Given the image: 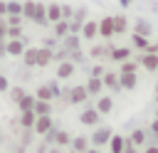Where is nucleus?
<instances>
[{"instance_id":"1","label":"nucleus","mask_w":158,"mask_h":153,"mask_svg":"<svg viewBox=\"0 0 158 153\" xmlns=\"http://www.w3.org/2000/svg\"><path fill=\"white\" fill-rule=\"evenodd\" d=\"M96 35H101L104 39H111L114 37V15H106V17H101L99 22H96Z\"/></svg>"},{"instance_id":"2","label":"nucleus","mask_w":158,"mask_h":153,"mask_svg":"<svg viewBox=\"0 0 158 153\" xmlns=\"http://www.w3.org/2000/svg\"><path fill=\"white\" fill-rule=\"evenodd\" d=\"M22 52H25V42H22V37H20V39H7V42H5V54L20 57Z\"/></svg>"},{"instance_id":"3","label":"nucleus","mask_w":158,"mask_h":153,"mask_svg":"<svg viewBox=\"0 0 158 153\" xmlns=\"http://www.w3.org/2000/svg\"><path fill=\"white\" fill-rule=\"evenodd\" d=\"M141 67H146L148 72L158 69V52H143L141 54Z\"/></svg>"},{"instance_id":"4","label":"nucleus","mask_w":158,"mask_h":153,"mask_svg":"<svg viewBox=\"0 0 158 153\" xmlns=\"http://www.w3.org/2000/svg\"><path fill=\"white\" fill-rule=\"evenodd\" d=\"M136 81V72H118V89H133Z\"/></svg>"},{"instance_id":"5","label":"nucleus","mask_w":158,"mask_h":153,"mask_svg":"<svg viewBox=\"0 0 158 153\" xmlns=\"http://www.w3.org/2000/svg\"><path fill=\"white\" fill-rule=\"evenodd\" d=\"M32 128H35L37 133H47V131L52 128V118H49V114L35 116V123H32Z\"/></svg>"},{"instance_id":"6","label":"nucleus","mask_w":158,"mask_h":153,"mask_svg":"<svg viewBox=\"0 0 158 153\" xmlns=\"http://www.w3.org/2000/svg\"><path fill=\"white\" fill-rule=\"evenodd\" d=\"M133 32H136V35H143V37H151V32H153V25H151L146 17H138V20L133 22Z\"/></svg>"},{"instance_id":"7","label":"nucleus","mask_w":158,"mask_h":153,"mask_svg":"<svg viewBox=\"0 0 158 153\" xmlns=\"http://www.w3.org/2000/svg\"><path fill=\"white\" fill-rule=\"evenodd\" d=\"M44 15H47V22H57V20H62L59 2H44Z\"/></svg>"},{"instance_id":"8","label":"nucleus","mask_w":158,"mask_h":153,"mask_svg":"<svg viewBox=\"0 0 158 153\" xmlns=\"http://www.w3.org/2000/svg\"><path fill=\"white\" fill-rule=\"evenodd\" d=\"M126 32H128V17L114 15V35H126Z\"/></svg>"},{"instance_id":"9","label":"nucleus","mask_w":158,"mask_h":153,"mask_svg":"<svg viewBox=\"0 0 158 153\" xmlns=\"http://www.w3.org/2000/svg\"><path fill=\"white\" fill-rule=\"evenodd\" d=\"M74 69H77V64L69 62V59H64V62H59V67H57V76H59V79H67V76L74 74Z\"/></svg>"},{"instance_id":"10","label":"nucleus","mask_w":158,"mask_h":153,"mask_svg":"<svg viewBox=\"0 0 158 153\" xmlns=\"http://www.w3.org/2000/svg\"><path fill=\"white\" fill-rule=\"evenodd\" d=\"M79 32H81V37H84V39H94L99 30H96V22H94V20H84V25H81V30H79Z\"/></svg>"},{"instance_id":"11","label":"nucleus","mask_w":158,"mask_h":153,"mask_svg":"<svg viewBox=\"0 0 158 153\" xmlns=\"http://www.w3.org/2000/svg\"><path fill=\"white\" fill-rule=\"evenodd\" d=\"M79 121L86 123V126H96V123H99V111H96V109H86V111H81Z\"/></svg>"},{"instance_id":"12","label":"nucleus","mask_w":158,"mask_h":153,"mask_svg":"<svg viewBox=\"0 0 158 153\" xmlns=\"http://www.w3.org/2000/svg\"><path fill=\"white\" fill-rule=\"evenodd\" d=\"M52 62V49L49 47H37V64L35 67H44Z\"/></svg>"},{"instance_id":"13","label":"nucleus","mask_w":158,"mask_h":153,"mask_svg":"<svg viewBox=\"0 0 158 153\" xmlns=\"http://www.w3.org/2000/svg\"><path fill=\"white\" fill-rule=\"evenodd\" d=\"M32 22H37V25H47V15H44V2H42V0L35 2V17H32Z\"/></svg>"},{"instance_id":"14","label":"nucleus","mask_w":158,"mask_h":153,"mask_svg":"<svg viewBox=\"0 0 158 153\" xmlns=\"http://www.w3.org/2000/svg\"><path fill=\"white\" fill-rule=\"evenodd\" d=\"M52 25H54V37H57V39H62V37L69 35V20H57V22H52Z\"/></svg>"},{"instance_id":"15","label":"nucleus","mask_w":158,"mask_h":153,"mask_svg":"<svg viewBox=\"0 0 158 153\" xmlns=\"http://www.w3.org/2000/svg\"><path fill=\"white\" fill-rule=\"evenodd\" d=\"M86 89L84 86H74V89H69V101H74V104H81V101H86Z\"/></svg>"},{"instance_id":"16","label":"nucleus","mask_w":158,"mask_h":153,"mask_svg":"<svg viewBox=\"0 0 158 153\" xmlns=\"http://www.w3.org/2000/svg\"><path fill=\"white\" fill-rule=\"evenodd\" d=\"M101 81H104V86H109V89H118V74H116V72H104V74H101Z\"/></svg>"},{"instance_id":"17","label":"nucleus","mask_w":158,"mask_h":153,"mask_svg":"<svg viewBox=\"0 0 158 153\" xmlns=\"http://www.w3.org/2000/svg\"><path fill=\"white\" fill-rule=\"evenodd\" d=\"M86 94H99L101 89H104V81H101V76H91L89 81H86Z\"/></svg>"},{"instance_id":"18","label":"nucleus","mask_w":158,"mask_h":153,"mask_svg":"<svg viewBox=\"0 0 158 153\" xmlns=\"http://www.w3.org/2000/svg\"><path fill=\"white\" fill-rule=\"evenodd\" d=\"M20 57H22V62H25L27 67H35V64H37V47H30V49H25Z\"/></svg>"},{"instance_id":"19","label":"nucleus","mask_w":158,"mask_h":153,"mask_svg":"<svg viewBox=\"0 0 158 153\" xmlns=\"http://www.w3.org/2000/svg\"><path fill=\"white\" fill-rule=\"evenodd\" d=\"M62 47L69 52V49H79V35H67L62 37Z\"/></svg>"},{"instance_id":"20","label":"nucleus","mask_w":158,"mask_h":153,"mask_svg":"<svg viewBox=\"0 0 158 153\" xmlns=\"http://www.w3.org/2000/svg\"><path fill=\"white\" fill-rule=\"evenodd\" d=\"M131 57V49L128 47H116V49H111V59L114 62H123V59H128Z\"/></svg>"},{"instance_id":"21","label":"nucleus","mask_w":158,"mask_h":153,"mask_svg":"<svg viewBox=\"0 0 158 153\" xmlns=\"http://www.w3.org/2000/svg\"><path fill=\"white\" fill-rule=\"evenodd\" d=\"M32 111H35V116H42V114H49V111H52V106H49V101L35 99V106H32Z\"/></svg>"},{"instance_id":"22","label":"nucleus","mask_w":158,"mask_h":153,"mask_svg":"<svg viewBox=\"0 0 158 153\" xmlns=\"http://www.w3.org/2000/svg\"><path fill=\"white\" fill-rule=\"evenodd\" d=\"M35 2H37V0H22V12H20V15L27 17V20H32V17H35Z\"/></svg>"},{"instance_id":"23","label":"nucleus","mask_w":158,"mask_h":153,"mask_svg":"<svg viewBox=\"0 0 158 153\" xmlns=\"http://www.w3.org/2000/svg\"><path fill=\"white\" fill-rule=\"evenodd\" d=\"M131 42H133V47H136V49H143V52H146V49H148V44H151V42H148V37L136 35V32L131 35Z\"/></svg>"},{"instance_id":"24","label":"nucleus","mask_w":158,"mask_h":153,"mask_svg":"<svg viewBox=\"0 0 158 153\" xmlns=\"http://www.w3.org/2000/svg\"><path fill=\"white\" fill-rule=\"evenodd\" d=\"M109 138H111V131H109V128H99V131L94 133V143H96V146L109 143Z\"/></svg>"},{"instance_id":"25","label":"nucleus","mask_w":158,"mask_h":153,"mask_svg":"<svg viewBox=\"0 0 158 153\" xmlns=\"http://www.w3.org/2000/svg\"><path fill=\"white\" fill-rule=\"evenodd\" d=\"M111 106H114V101H111L109 96H101V99H99V104H96V111H99V114H109V111H111Z\"/></svg>"},{"instance_id":"26","label":"nucleus","mask_w":158,"mask_h":153,"mask_svg":"<svg viewBox=\"0 0 158 153\" xmlns=\"http://www.w3.org/2000/svg\"><path fill=\"white\" fill-rule=\"evenodd\" d=\"M69 143H72V151H77V153H84V151L89 148V141H86V138H81V136H79V138H74V141H69Z\"/></svg>"},{"instance_id":"27","label":"nucleus","mask_w":158,"mask_h":153,"mask_svg":"<svg viewBox=\"0 0 158 153\" xmlns=\"http://www.w3.org/2000/svg\"><path fill=\"white\" fill-rule=\"evenodd\" d=\"M5 37H10V39H20V37H22V25H7Z\"/></svg>"},{"instance_id":"28","label":"nucleus","mask_w":158,"mask_h":153,"mask_svg":"<svg viewBox=\"0 0 158 153\" xmlns=\"http://www.w3.org/2000/svg\"><path fill=\"white\" fill-rule=\"evenodd\" d=\"M17 104H20V111H32V106H35V96L22 94V99H20Z\"/></svg>"},{"instance_id":"29","label":"nucleus","mask_w":158,"mask_h":153,"mask_svg":"<svg viewBox=\"0 0 158 153\" xmlns=\"http://www.w3.org/2000/svg\"><path fill=\"white\" fill-rule=\"evenodd\" d=\"M109 143H111V153H121L126 141H123L121 136H111V138H109Z\"/></svg>"},{"instance_id":"30","label":"nucleus","mask_w":158,"mask_h":153,"mask_svg":"<svg viewBox=\"0 0 158 153\" xmlns=\"http://www.w3.org/2000/svg\"><path fill=\"white\" fill-rule=\"evenodd\" d=\"M20 123H22L25 128H32V123H35V111H22Z\"/></svg>"},{"instance_id":"31","label":"nucleus","mask_w":158,"mask_h":153,"mask_svg":"<svg viewBox=\"0 0 158 153\" xmlns=\"http://www.w3.org/2000/svg\"><path fill=\"white\" fill-rule=\"evenodd\" d=\"M59 12H62V20H69L72 12H74V5H69V2H59Z\"/></svg>"},{"instance_id":"32","label":"nucleus","mask_w":158,"mask_h":153,"mask_svg":"<svg viewBox=\"0 0 158 153\" xmlns=\"http://www.w3.org/2000/svg\"><path fill=\"white\" fill-rule=\"evenodd\" d=\"M106 52H109V47H104V44H96V47H91V57L94 59H101V57H106Z\"/></svg>"},{"instance_id":"33","label":"nucleus","mask_w":158,"mask_h":153,"mask_svg":"<svg viewBox=\"0 0 158 153\" xmlns=\"http://www.w3.org/2000/svg\"><path fill=\"white\" fill-rule=\"evenodd\" d=\"M37 99H42V101H49V99H52V91H49V86H40V89H37Z\"/></svg>"},{"instance_id":"34","label":"nucleus","mask_w":158,"mask_h":153,"mask_svg":"<svg viewBox=\"0 0 158 153\" xmlns=\"http://www.w3.org/2000/svg\"><path fill=\"white\" fill-rule=\"evenodd\" d=\"M136 69H138L136 62H131V59H123L121 62V72H136Z\"/></svg>"},{"instance_id":"35","label":"nucleus","mask_w":158,"mask_h":153,"mask_svg":"<svg viewBox=\"0 0 158 153\" xmlns=\"http://www.w3.org/2000/svg\"><path fill=\"white\" fill-rule=\"evenodd\" d=\"M143 141H146V133H143V131H133V133H131V143H136V146H141Z\"/></svg>"},{"instance_id":"36","label":"nucleus","mask_w":158,"mask_h":153,"mask_svg":"<svg viewBox=\"0 0 158 153\" xmlns=\"http://www.w3.org/2000/svg\"><path fill=\"white\" fill-rule=\"evenodd\" d=\"M54 141L59 143V146H67L72 138H69V133H64V131H59V133H54Z\"/></svg>"},{"instance_id":"37","label":"nucleus","mask_w":158,"mask_h":153,"mask_svg":"<svg viewBox=\"0 0 158 153\" xmlns=\"http://www.w3.org/2000/svg\"><path fill=\"white\" fill-rule=\"evenodd\" d=\"M7 25H22V15H5Z\"/></svg>"},{"instance_id":"38","label":"nucleus","mask_w":158,"mask_h":153,"mask_svg":"<svg viewBox=\"0 0 158 153\" xmlns=\"http://www.w3.org/2000/svg\"><path fill=\"white\" fill-rule=\"evenodd\" d=\"M5 32H7V22L5 17H0V42H5Z\"/></svg>"},{"instance_id":"39","label":"nucleus","mask_w":158,"mask_h":153,"mask_svg":"<svg viewBox=\"0 0 158 153\" xmlns=\"http://www.w3.org/2000/svg\"><path fill=\"white\" fill-rule=\"evenodd\" d=\"M22 94H25L22 89H12V99H15V101H20V99H22Z\"/></svg>"},{"instance_id":"40","label":"nucleus","mask_w":158,"mask_h":153,"mask_svg":"<svg viewBox=\"0 0 158 153\" xmlns=\"http://www.w3.org/2000/svg\"><path fill=\"white\" fill-rule=\"evenodd\" d=\"M54 39H57V37H47V39H44V47L52 49V47H54Z\"/></svg>"},{"instance_id":"41","label":"nucleus","mask_w":158,"mask_h":153,"mask_svg":"<svg viewBox=\"0 0 158 153\" xmlns=\"http://www.w3.org/2000/svg\"><path fill=\"white\" fill-rule=\"evenodd\" d=\"M101 74H104L101 67H94V69H91V76H101Z\"/></svg>"},{"instance_id":"42","label":"nucleus","mask_w":158,"mask_h":153,"mask_svg":"<svg viewBox=\"0 0 158 153\" xmlns=\"http://www.w3.org/2000/svg\"><path fill=\"white\" fill-rule=\"evenodd\" d=\"M0 91H7V79L0 76Z\"/></svg>"},{"instance_id":"43","label":"nucleus","mask_w":158,"mask_h":153,"mask_svg":"<svg viewBox=\"0 0 158 153\" xmlns=\"http://www.w3.org/2000/svg\"><path fill=\"white\" fill-rule=\"evenodd\" d=\"M7 15V7H5V0H0V17Z\"/></svg>"},{"instance_id":"44","label":"nucleus","mask_w":158,"mask_h":153,"mask_svg":"<svg viewBox=\"0 0 158 153\" xmlns=\"http://www.w3.org/2000/svg\"><path fill=\"white\" fill-rule=\"evenodd\" d=\"M151 131H153V133H156V138H158V118L153 121V126H151Z\"/></svg>"},{"instance_id":"45","label":"nucleus","mask_w":158,"mask_h":153,"mask_svg":"<svg viewBox=\"0 0 158 153\" xmlns=\"http://www.w3.org/2000/svg\"><path fill=\"white\" fill-rule=\"evenodd\" d=\"M118 2H121L123 7H131V2H133V0H118Z\"/></svg>"},{"instance_id":"46","label":"nucleus","mask_w":158,"mask_h":153,"mask_svg":"<svg viewBox=\"0 0 158 153\" xmlns=\"http://www.w3.org/2000/svg\"><path fill=\"white\" fill-rule=\"evenodd\" d=\"M146 153H158V146H151V148H146Z\"/></svg>"},{"instance_id":"47","label":"nucleus","mask_w":158,"mask_h":153,"mask_svg":"<svg viewBox=\"0 0 158 153\" xmlns=\"http://www.w3.org/2000/svg\"><path fill=\"white\" fill-rule=\"evenodd\" d=\"M84 153H101V151H94V148H86Z\"/></svg>"},{"instance_id":"48","label":"nucleus","mask_w":158,"mask_h":153,"mask_svg":"<svg viewBox=\"0 0 158 153\" xmlns=\"http://www.w3.org/2000/svg\"><path fill=\"white\" fill-rule=\"evenodd\" d=\"M52 153H62V151H59V148H54V151H52Z\"/></svg>"}]
</instances>
